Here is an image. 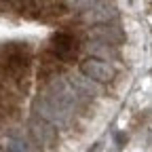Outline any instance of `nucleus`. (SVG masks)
Instances as JSON below:
<instances>
[{"mask_svg":"<svg viewBox=\"0 0 152 152\" xmlns=\"http://www.w3.org/2000/svg\"><path fill=\"white\" fill-rule=\"evenodd\" d=\"M59 70H61V61L51 51H45L42 57H40V68H38V80L47 83V80L55 78L59 74Z\"/></svg>","mask_w":152,"mask_h":152,"instance_id":"obj_4","label":"nucleus"},{"mask_svg":"<svg viewBox=\"0 0 152 152\" xmlns=\"http://www.w3.org/2000/svg\"><path fill=\"white\" fill-rule=\"evenodd\" d=\"M32 64L30 49L23 42H9L0 51V72L9 85H23Z\"/></svg>","mask_w":152,"mask_h":152,"instance_id":"obj_1","label":"nucleus"},{"mask_svg":"<svg viewBox=\"0 0 152 152\" xmlns=\"http://www.w3.org/2000/svg\"><path fill=\"white\" fill-rule=\"evenodd\" d=\"M80 72L87 76V78L99 80V83H110L114 76H116V70H114L108 61L99 59V57H89L80 64Z\"/></svg>","mask_w":152,"mask_h":152,"instance_id":"obj_3","label":"nucleus"},{"mask_svg":"<svg viewBox=\"0 0 152 152\" xmlns=\"http://www.w3.org/2000/svg\"><path fill=\"white\" fill-rule=\"evenodd\" d=\"M78 38L70 32H55L51 38V53L61 64H72L78 59Z\"/></svg>","mask_w":152,"mask_h":152,"instance_id":"obj_2","label":"nucleus"}]
</instances>
